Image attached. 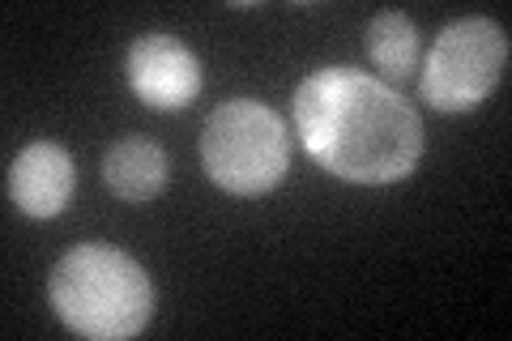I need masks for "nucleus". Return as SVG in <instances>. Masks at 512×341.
I'll return each mask as SVG.
<instances>
[{
    "mask_svg": "<svg viewBox=\"0 0 512 341\" xmlns=\"http://www.w3.org/2000/svg\"><path fill=\"white\" fill-rule=\"evenodd\" d=\"M295 128L320 167L350 184H397L423 158V124L384 81L320 69L295 90Z\"/></svg>",
    "mask_w": 512,
    "mask_h": 341,
    "instance_id": "f257e3e1",
    "label": "nucleus"
},
{
    "mask_svg": "<svg viewBox=\"0 0 512 341\" xmlns=\"http://www.w3.org/2000/svg\"><path fill=\"white\" fill-rule=\"evenodd\" d=\"M52 312L90 341L137 337L154 316V286L133 256L103 243L64 252L47 282Z\"/></svg>",
    "mask_w": 512,
    "mask_h": 341,
    "instance_id": "f03ea898",
    "label": "nucleus"
},
{
    "mask_svg": "<svg viewBox=\"0 0 512 341\" xmlns=\"http://www.w3.org/2000/svg\"><path fill=\"white\" fill-rule=\"evenodd\" d=\"M205 175L235 197H261L291 167V137L286 124L265 103L231 99L222 103L201 133Z\"/></svg>",
    "mask_w": 512,
    "mask_h": 341,
    "instance_id": "7ed1b4c3",
    "label": "nucleus"
},
{
    "mask_svg": "<svg viewBox=\"0 0 512 341\" xmlns=\"http://www.w3.org/2000/svg\"><path fill=\"white\" fill-rule=\"evenodd\" d=\"M508 64V35L487 18H461L431 43L427 69H423V99L457 116V111H474L487 103V94L500 86Z\"/></svg>",
    "mask_w": 512,
    "mask_h": 341,
    "instance_id": "20e7f679",
    "label": "nucleus"
},
{
    "mask_svg": "<svg viewBox=\"0 0 512 341\" xmlns=\"http://www.w3.org/2000/svg\"><path fill=\"white\" fill-rule=\"evenodd\" d=\"M124 77H128V90L154 111L188 107L201 90L197 56L188 52L184 39L167 35V30H150V35H141L133 47H128Z\"/></svg>",
    "mask_w": 512,
    "mask_h": 341,
    "instance_id": "39448f33",
    "label": "nucleus"
},
{
    "mask_svg": "<svg viewBox=\"0 0 512 341\" xmlns=\"http://www.w3.org/2000/svg\"><path fill=\"white\" fill-rule=\"evenodd\" d=\"M73 158L56 141H35L9 162V201L26 218H56L73 201Z\"/></svg>",
    "mask_w": 512,
    "mask_h": 341,
    "instance_id": "423d86ee",
    "label": "nucleus"
},
{
    "mask_svg": "<svg viewBox=\"0 0 512 341\" xmlns=\"http://www.w3.org/2000/svg\"><path fill=\"white\" fill-rule=\"evenodd\" d=\"M103 180L120 201H154L167 188V154L150 137H124L103 158Z\"/></svg>",
    "mask_w": 512,
    "mask_h": 341,
    "instance_id": "0eeeda50",
    "label": "nucleus"
},
{
    "mask_svg": "<svg viewBox=\"0 0 512 341\" xmlns=\"http://www.w3.org/2000/svg\"><path fill=\"white\" fill-rule=\"evenodd\" d=\"M367 56H372V64L384 77L402 81L414 73V64H419V30H414L406 13L384 9L372 18V26H367Z\"/></svg>",
    "mask_w": 512,
    "mask_h": 341,
    "instance_id": "6e6552de",
    "label": "nucleus"
}]
</instances>
